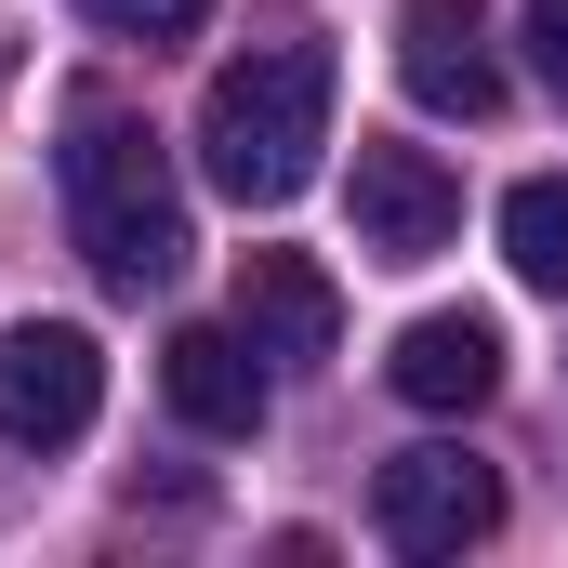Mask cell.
Instances as JSON below:
<instances>
[{
  "mask_svg": "<svg viewBox=\"0 0 568 568\" xmlns=\"http://www.w3.org/2000/svg\"><path fill=\"white\" fill-rule=\"evenodd\" d=\"M384 384H397L410 410H476V397L503 384V331H489L476 304H436V317H410V331H397Z\"/></svg>",
  "mask_w": 568,
  "mask_h": 568,
  "instance_id": "cell-8",
  "label": "cell"
},
{
  "mask_svg": "<svg viewBox=\"0 0 568 568\" xmlns=\"http://www.w3.org/2000/svg\"><path fill=\"white\" fill-rule=\"evenodd\" d=\"M80 13H93L106 40H199V13H212V0H80Z\"/></svg>",
  "mask_w": 568,
  "mask_h": 568,
  "instance_id": "cell-11",
  "label": "cell"
},
{
  "mask_svg": "<svg viewBox=\"0 0 568 568\" xmlns=\"http://www.w3.org/2000/svg\"><path fill=\"white\" fill-rule=\"evenodd\" d=\"M317 145H331V40L317 27H278V40H252V53L212 67V93H199V172L239 212L304 199Z\"/></svg>",
  "mask_w": 568,
  "mask_h": 568,
  "instance_id": "cell-1",
  "label": "cell"
},
{
  "mask_svg": "<svg viewBox=\"0 0 568 568\" xmlns=\"http://www.w3.org/2000/svg\"><path fill=\"white\" fill-rule=\"evenodd\" d=\"M239 331H252L265 357H331V344H344L331 265H304V252H239Z\"/></svg>",
  "mask_w": 568,
  "mask_h": 568,
  "instance_id": "cell-9",
  "label": "cell"
},
{
  "mask_svg": "<svg viewBox=\"0 0 568 568\" xmlns=\"http://www.w3.org/2000/svg\"><path fill=\"white\" fill-rule=\"evenodd\" d=\"M0 80H13V40H0Z\"/></svg>",
  "mask_w": 568,
  "mask_h": 568,
  "instance_id": "cell-13",
  "label": "cell"
},
{
  "mask_svg": "<svg viewBox=\"0 0 568 568\" xmlns=\"http://www.w3.org/2000/svg\"><path fill=\"white\" fill-rule=\"evenodd\" d=\"M159 384H172V410L199 436H252L265 424V344L225 317V331H172L159 344Z\"/></svg>",
  "mask_w": 568,
  "mask_h": 568,
  "instance_id": "cell-7",
  "label": "cell"
},
{
  "mask_svg": "<svg viewBox=\"0 0 568 568\" xmlns=\"http://www.w3.org/2000/svg\"><path fill=\"white\" fill-rule=\"evenodd\" d=\"M371 529H384L397 556H463V542L503 529V476H489L476 449H397V463L371 476Z\"/></svg>",
  "mask_w": 568,
  "mask_h": 568,
  "instance_id": "cell-5",
  "label": "cell"
},
{
  "mask_svg": "<svg viewBox=\"0 0 568 568\" xmlns=\"http://www.w3.org/2000/svg\"><path fill=\"white\" fill-rule=\"evenodd\" d=\"M93 410H106V344L80 317H13L0 331V436L67 449V436H93Z\"/></svg>",
  "mask_w": 568,
  "mask_h": 568,
  "instance_id": "cell-4",
  "label": "cell"
},
{
  "mask_svg": "<svg viewBox=\"0 0 568 568\" xmlns=\"http://www.w3.org/2000/svg\"><path fill=\"white\" fill-rule=\"evenodd\" d=\"M67 225H80V252H93V278L106 291H172L185 278V185H172V159L145 133L133 106H80L67 120Z\"/></svg>",
  "mask_w": 568,
  "mask_h": 568,
  "instance_id": "cell-2",
  "label": "cell"
},
{
  "mask_svg": "<svg viewBox=\"0 0 568 568\" xmlns=\"http://www.w3.org/2000/svg\"><path fill=\"white\" fill-rule=\"evenodd\" d=\"M503 265L529 291H568V172H529L503 199Z\"/></svg>",
  "mask_w": 568,
  "mask_h": 568,
  "instance_id": "cell-10",
  "label": "cell"
},
{
  "mask_svg": "<svg viewBox=\"0 0 568 568\" xmlns=\"http://www.w3.org/2000/svg\"><path fill=\"white\" fill-rule=\"evenodd\" d=\"M397 80H410V106H436V120H489L503 106V67L476 40V0H410L397 13Z\"/></svg>",
  "mask_w": 568,
  "mask_h": 568,
  "instance_id": "cell-6",
  "label": "cell"
},
{
  "mask_svg": "<svg viewBox=\"0 0 568 568\" xmlns=\"http://www.w3.org/2000/svg\"><path fill=\"white\" fill-rule=\"evenodd\" d=\"M344 212H357V252H371V265H436V252L463 239V172H449L436 145L371 133L357 172H344Z\"/></svg>",
  "mask_w": 568,
  "mask_h": 568,
  "instance_id": "cell-3",
  "label": "cell"
},
{
  "mask_svg": "<svg viewBox=\"0 0 568 568\" xmlns=\"http://www.w3.org/2000/svg\"><path fill=\"white\" fill-rule=\"evenodd\" d=\"M516 13H529V67L568 80V0H516Z\"/></svg>",
  "mask_w": 568,
  "mask_h": 568,
  "instance_id": "cell-12",
  "label": "cell"
}]
</instances>
